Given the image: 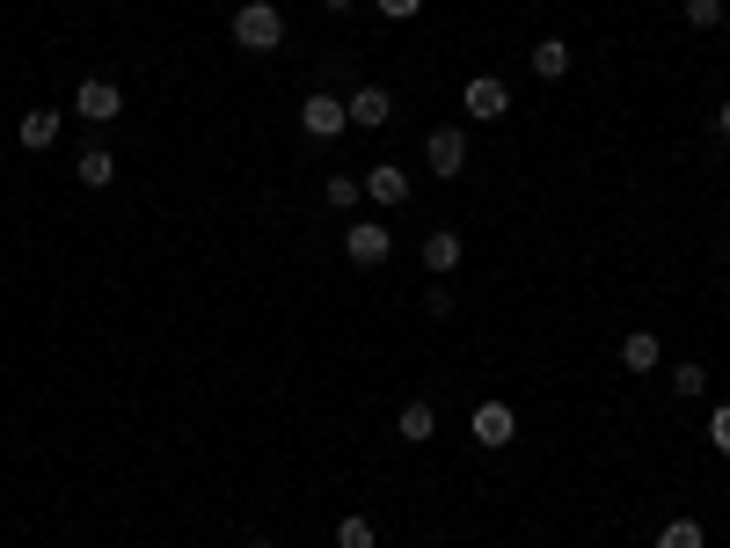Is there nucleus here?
Listing matches in <instances>:
<instances>
[{
  "mask_svg": "<svg viewBox=\"0 0 730 548\" xmlns=\"http://www.w3.org/2000/svg\"><path fill=\"white\" fill-rule=\"evenodd\" d=\"M621 366L628 373H658V329H628L621 336Z\"/></svg>",
  "mask_w": 730,
  "mask_h": 548,
  "instance_id": "ddd939ff",
  "label": "nucleus"
},
{
  "mask_svg": "<svg viewBox=\"0 0 730 548\" xmlns=\"http://www.w3.org/2000/svg\"><path fill=\"white\" fill-rule=\"evenodd\" d=\"M242 548H278V541H242Z\"/></svg>",
  "mask_w": 730,
  "mask_h": 548,
  "instance_id": "393cba45",
  "label": "nucleus"
},
{
  "mask_svg": "<svg viewBox=\"0 0 730 548\" xmlns=\"http://www.w3.org/2000/svg\"><path fill=\"white\" fill-rule=\"evenodd\" d=\"M344 110H351V124H365V132H373V124L395 118V95H387L381 81H365V89H351V95H344Z\"/></svg>",
  "mask_w": 730,
  "mask_h": 548,
  "instance_id": "6e6552de",
  "label": "nucleus"
},
{
  "mask_svg": "<svg viewBox=\"0 0 730 548\" xmlns=\"http://www.w3.org/2000/svg\"><path fill=\"white\" fill-rule=\"evenodd\" d=\"M723 16H730V0H687V22L694 30H723Z\"/></svg>",
  "mask_w": 730,
  "mask_h": 548,
  "instance_id": "6ab92c4d",
  "label": "nucleus"
},
{
  "mask_svg": "<svg viewBox=\"0 0 730 548\" xmlns=\"http://www.w3.org/2000/svg\"><path fill=\"white\" fill-rule=\"evenodd\" d=\"M468 432H475V446H511V432H519V417H511V403H497V395H483V403H475V417H468Z\"/></svg>",
  "mask_w": 730,
  "mask_h": 548,
  "instance_id": "20e7f679",
  "label": "nucleus"
},
{
  "mask_svg": "<svg viewBox=\"0 0 730 548\" xmlns=\"http://www.w3.org/2000/svg\"><path fill=\"white\" fill-rule=\"evenodd\" d=\"M322 8H336V16H351V8H358V0H322Z\"/></svg>",
  "mask_w": 730,
  "mask_h": 548,
  "instance_id": "5701e85b",
  "label": "nucleus"
},
{
  "mask_svg": "<svg viewBox=\"0 0 730 548\" xmlns=\"http://www.w3.org/2000/svg\"><path fill=\"white\" fill-rule=\"evenodd\" d=\"M16 140L30 146V154H44V146L59 140V110L52 103H37V110H22V124H16Z\"/></svg>",
  "mask_w": 730,
  "mask_h": 548,
  "instance_id": "9d476101",
  "label": "nucleus"
},
{
  "mask_svg": "<svg viewBox=\"0 0 730 548\" xmlns=\"http://www.w3.org/2000/svg\"><path fill=\"white\" fill-rule=\"evenodd\" d=\"M716 124H723V140H730V103H723V110H716Z\"/></svg>",
  "mask_w": 730,
  "mask_h": 548,
  "instance_id": "b1692460",
  "label": "nucleus"
},
{
  "mask_svg": "<svg viewBox=\"0 0 730 548\" xmlns=\"http://www.w3.org/2000/svg\"><path fill=\"white\" fill-rule=\"evenodd\" d=\"M417 8H424V0H381V16H387V22H409Z\"/></svg>",
  "mask_w": 730,
  "mask_h": 548,
  "instance_id": "4be33fe9",
  "label": "nucleus"
},
{
  "mask_svg": "<svg viewBox=\"0 0 730 548\" xmlns=\"http://www.w3.org/2000/svg\"><path fill=\"white\" fill-rule=\"evenodd\" d=\"M424 271H432V278H446V271H460V234H453V227L424 234Z\"/></svg>",
  "mask_w": 730,
  "mask_h": 548,
  "instance_id": "9b49d317",
  "label": "nucleus"
},
{
  "mask_svg": "<svg viewBox=\"0 0 730 548\" xmlns=\"http://www.w3.org/2000/svg\"><path fill=\"white\" fill-rule=\"evenodd\" d=\"M460 110H468L475 124H497V118H505V110H511V89H505V81H497V73H475L468 89H460Z\"/></svg>",
  "mask_w": 730,
  "mask_h": 548,
  "instance_id": "f03ea898",
  "label": "nucleus"
},
{
  "mask_svg": "<svg viewBox=\"0 0 730 548\" xmlns=\"http://www.w3.org/2000/svg\"><path fill=\"white\" fill-rule=\"evenodd\" d=\"M336 548H381V527H373L365 513H344L336 519Z\"/></svg>",
  "mask_w": 730,
  "mask_h": 548,
  "instance_id": "2eb2a0df",
  "label": "nucleus"
},
{
  "mask_svg": "<svg viewBox=\"0 0 730 548\" xmlns=\"http://www.w3.org/2000/svg\"><path fill=\"white\" fill-rule=\"evenodd\" d=\"M672 395H709V373L687 358V366H672Z\"/></svg>",
  "mask_w": 730,
  "mask_h": 548,
  "instance_id": "aec40b11",
  "label": "nucleus"
},
{
  "mask_svg": "<svg viewBox=\"0 0 730 548\" xmlns=\"http://www.w3.org/2000/svg\"><path fill=\"white\" fill-rule=\"evenodd\" d=\"M322 197H329L336 213H351V205H358V197H365V183H358V176H344V169H336V176L322 183Z\"/></svg>",
  "mask_w": 730,
  "mask_h": 548,
  "instance_id": "a211bd4d",
  "label": "nucleus"
},
{
  "mask_svg": "<svg viewBox=\"0 0 730 548\" xmlns=\"http://www.w3.org/2000/svg\"><path fill=\"white\" fill-rule=\"evenodd\" d=\"M300 124H307V140H336L351 124V110H344V95H307V103H300Z\"/></svg>",
  "mask_w": 730,
  "mask_h": 548,
  "instance_id": "423d86ee",
  "label": "nucleus"
},
{
  "mask_svg": "<svg viewBox=\"0 0 730 548\" xmlns=\"http://www.w3.org/2000/svg\"><path fill=\"white\" fill-rule=\"evenodd\" d=\"M118 110H124L118 81H81V89H73V118H88V124H110Z\"/></svg>",
  "mask_w": 730,
  "mask_h": 548,
  "instance_id": "0eeeda50",
  "label": "nucleus"
},
{
  "mask_svg": "<svg viewBox=\"0 0 730 548\" xmlns=\"http://www.w3.org/2000/svg\"><path fill=\"white\" fill-rule=\"evenodd\" d=\"M73 176H81L88 191H103V183L118 176V154H110V146H81V154H73Z\"/></svg>",
  "mask_w": 730,
  "mask_h": 548,
  "instance_id": "f8f14e48",
  "label": "nucleus"
},
{
  "mask_svg": "<svg viewBox=\"0 0 730 548\" xmlns=\"http://www.w3.org/2000/svg\"><path fill=\"white\" fill-rule=\"evenodd\" d=\"M709 446H716V454H730V403L709 417Z\"/></svg>",
  "mask_w": 730,
  "mask_h": 548,
  "instance_id": "412c9836",
  "label": "nucleus"
},
{
  "mask_svg": "<svg viewBox=\"0 0 730 548\" xmlns=\"http://www.w3.org/2000/svg\"><path fill=\"white\" fill-rule=\"evenodd\" d=\"M424 169L453 183L460 169H468V132H453V124H446V132H432V140H424Z\"/></svg>",
  "mask_w": 730,
  "mask_h": 548,
  "instance_id": "39448f33",
  "label": "nucleus"
},
{
  "mask_svg": "<svg viewBox=\"0 0 730 548\" xmlns=\"http://www.w3.org/2000/svg\"><path fill=\"white\" fill-rule=\"evenodd\" d=\"M234 44H242V52H278L285 44V16L278 8H271V0H242V8H234Z\"/></svg>",
  "mask_w": 730,
  "mask_h": 548,
  "instance_id": "f257e3e1",
  "label": "nucleus"
},
{
  "mask_svg": "<svg viewBox=\"0 0 730 548\" xmlns=\"http://www.w3.org/2000/svg\"><path fill=\"white\" fill-rule=\"evenodd\" d=\"M395 425H402V439H432V432H438V409L432 403H402V417H395Z\"/></svg>",
  "mask_w": 730,
  "mask_h": 548,
  "instance_id": "f3484780",
  "label": "nucleus"
},
{
  "mask_svg": "<svg viewBox=\"0 0 730 548\" xmlns=\"http://www.w3.org/2000/svg\"><path fill=\"white\" fill-rule=\"evenodd\" d=\"M387 248H395V242H387V227H381V220H351V227H344V256H351L358 271L387 264Z\"/></svg>",
  "mask_w": 730,
  "mask_h": 548,
  "instance_id": "7ed1b4c3",
  "label": "nucleus"
},
{
  "mask_svg": "<svg viewBox=\"0 0 730 548\" xmlns=\"http://www.w3.org/2000/svg\"><path fill=\"white\" fill-rule=\"evenodd\" d=\"M658 548H709V534H701V519L679 513V519H665V527H658Z\"/></svg>",
  "mask_w": 730,
  "mask_h": 548,
  "instance_id": "dca6fc26",
  "label": "nucleus"
},
{
  "mask_svg": "<svg viewBox=\"0 0 730 548\" xmlns=\"http://www.w3.org/2000/svg\"><path fill=\"white\" fill-rule=\"evenodd\" d=\"M365 197H373V205H402V197H409V169H402V161H373V169H365Z\"/></svg>",
  "mask_w": 730,
  "mask_h": 548,
  "instance_id": "1a4fd4ad",
  "label": "nucleus"
},
{
  "mask_svg": "<svg viewBox=\"0 0 730 548\" xmlns=\"http://www.w3.org/2000/svg\"><path fill=\"white\" fill-rule=\"evenodd\" d=\"M534 73H540V81H562V73H570V44H562V37H540V44H534Z\"/></svg>",
  "mask_w": 730,
  "mask_h": 548,
  "instance_id": "4468645a",
  "label": "nucleus"
}]
</instances>
